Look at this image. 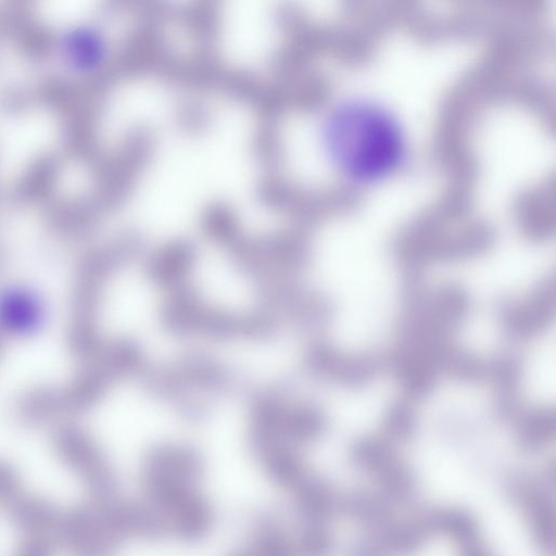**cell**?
Returning a JSON list of instances; mask_svg holds the SVG:
<instances>
[{
	"instance_id": "cell-12",
	"label": "cell",
	"mask_w": 556,
	"mask_h": 556,
	"mask_svg": "<svg viewBox=\"0 0 556 556\" xmlns=\"http://www.w3.org/2000/svg\"><path fill=\"white\" fill-rule=\"evenodd\" d=\"M432 534H446L463 544L477 541L478 525L471 514L460 508H442L425 516Z\"/></svg>"
},
{
	"instance_id": "cell-6",
	"label": "cell",
	"mask_w": 556,
	"mask_h": 556,
	"mask_svg": "<svg viewBox=\"0 0 556 556\" xmlns=\"http://www.w3.org/2000/svg\"><path fill=\"white\" fill-rule=\"evenodd\" d=\"M52 445L98 502L113 500L116 477L100 447L85 431L70 425L62 426L54 432Z\"/></svg>"
},
{
	"instance_id": "cell-4",
	"label": "cell",
	"mask_w": 556,
	"mask_h": 556,
	"mask_svg": "<svg viewBox=\"0 0 556 556\" xmlns=\"http://www.w3.org/2000/svg\"><path fill=\"white\" fill-rule=\"evenodd\" d=\"M203 460L192 447L159 444L144 456L141 479L144 502L165 520L168 532L170 516L197 496Z\"/></svg>"
},
{
	"instance_id": "cell-19",
	"label": "cell",
	"mask_w": 556,
	"mask_h": 556,
	"mask_svg": "<svg viewBox=\"0 0 556 556\" xmlns=\"http://www.w3.org/2000/svg\"><path fill=\"white\" fill-rule=\"evenodd\" d=\"M3 340H4V336L0 332V353H1L2 348H3Z\"/></svg>"
},
{
	"instance_id": "cell-10",
	"label": "cell",
	"mask_w": 556,
	"mask_h": 556,
	"mask_svg": "<svg viewBox=\"0 0 556 556\" xmlns=\"http://www.w3.org/2000/svg\"><path fill=\"white\" fill-rule=\"evenodd\" d=\"M292 489L302 526H326L338 505L330 486L324 480L305 473Z\"/></svg>"
},
{
	"instance_id": "cell-16",
	"label": "cell",
	"mask_w": 556,
	"mask_h": 556,
	"mask_svg": "<svg viewBox=\"0 0 556 556\" xmlns=\"http://www.w3.org/2000/svg\"><path fill=\"white\" fill-rule=\"evenodd\" d=\"M21 494L16 471L9 464L0 460V502L11 504Z\"/></svg>"
},
{
	"instance_id": "cell-18",
	"label": "cell",
	"mask_w": 556,
	"mask_h": 556,
	"mask_svg": "<svg viewBox=\"0 0 556 556\" xmlns=\"http://www.w3.org/2000/svg\"><path fill=\"white\" fill-rule=\"evenodd\" d=\"M230 556H249L247 552H238L235 554H231Z\"/></svg>"
},
{
	"instance_id": "cell-9",
	"label": "cell",
	"mask_w": 556,
	"mask_h": 556,
	"mask_svg": "<svg viewBox=\"0 0 556 556\" xmlns=\"http://www.w3.org/2000/svg\"><path fill=\"white\" fill-rule=\"evenodd\" d=\"M43 305L40 298L24 287H10L0 292V332L26 337L40 328Z\"/></svg>"
},
{
	"instance_id": "cell-17",
	"label": "cell",
	"mask_w": 556,
	"mask_h": 556,
	"mask_svg": "<svg viewBox=\"0 0 556 556\" xmlns=\"http://www.w3.org/2000/svg\"><path fill=\"white\" fill-rule=\"evenodd\" d=\"M459 556H492L483 546L475 542L463 544Z\"/></svg>"
},
{
	"instance_id": "cell-5",
	"label": "cell",
	"mask_w": 556,
	"mask_h": 556,
	"mask_svg": "<svg viewBox=\"0 0 556 556\" xmlns=\"http://www.w3.org/2000/svg\"><path fill=\"white\" fill-rule=\"evenodd\" d=\"M54 534L72 556H114L131 535L127 504L112 500L62 513Z\"/></svg>"
},
{
	"instance_id": "cell-8",
	"label": "cell",
	"mask_w": 556,
	"mask_h": 556,
	"mask_svg": "<svg viewBox=\"0 0 556 556\" xmlns=\"http://www.w3.org/2000/svg\"><path fill=\"white\" fill-rule=\"evenodd\" d=\"M506 493L523 510L538 546L553 553L554 513L546 492L528 479L513 477L506 483Z\"/></svg>"
},
{
	"instance_id": "cell-7",
	"label": "cell",
	"mask_w": 556,
	"mask_h": 556,
	"mask_svg": "<svg viewBox=\"0 0 556 556\" xmlns=\"http://www.w3.org/2000/svg\"><path fill=\"white\" fill-rule=\"evenodd\" d=\"M352 453L357 465L376 476L387 495L395 500L412 496L416 485L414 473L387 443L364 439L354 445Z\"/></svg>"
},
{
	"instance_id": "cell-20",
	"label": "cell",
	"mask_w": 556,
	"mask_h": 556,
	"mask_svg": "<svg viewBox=\"0 0 556 556\" xmlns=\"http://www.w3.org/2000/svg\"><path fill=\"white\" fill-rule=\"evenodd\" d=\"M2 263H3V262H2V260H1V257H0V266L2 265ZM0 270H1V269H0Z\"/></svg>"
},
{
	"instance_id": "cell-14",
	"label": "cell",
	"mask_w": 556,
	"mask_h": 556,
	"mask_svg": "<svg viewBox=\"0 0 556 556\" xmlns=\"http://www.w3.org/2000/svg\"><path fill=\"white\" fill-rule=\"evenodd\" d=\"M341 509L349 516L371 526H389L391 516L388 504L367 493L348 495L341 503Z\"/></svg>"
},
{
	"instance_id": "cell-13",
	"label": "cell",
	"mask_w": 556,
	"mask_h": 556,
	"mask_svg": "<svg viewBox=\"0 0 556 556\" xmlns=\"http://www.w3.org/2000/svg\"><path fill=\"white\" fill-rule=\"evenodd\" d=\"M247 553L249 556H296L295 547L285 531L267 516L257 521Z\"/></svg>"
},
{
	"instance_id": "cell-11",
	"label": "cell",
	"mask_w": 556,
	"mask_h": 556,
	"mask_svg": "<svg viewBox=\"0 0 556 556\" xmlns=\"http://www.w3.org/2000/svg\"><path fill=\"white\" fill-rule=\"evenodd\" d=\"M12 521L34 536L42 533H55L62 513L51 503L24 494L18 495L11 504Z\"/></svg>"
},
{
	"instance_id": "cell-1",
	"label": "cell",
	"mask_w": 556,
	"mask_h": 556,
	"mask_svg": "<svg viewBox=\"0 0 556 556\" xmlns=\"http://www.w3.org/2000/svg\"><path fill=\"white\" fill-rule=\"evenodd\" d=\"M321 146L330 163L355 182H375L402 164L406 141L397 119L372 101L346 100L329 111Z\"/></svg>"
},
{
	"instance_id": "cell-15",
	"label": "cell",
	"mask_w": 556,
	"mask_h": 556,
	"mask_svg": "<svg viewBox=\"0 0 556 556\" xmlns=\"http://www.w3.org/2000/svg\"><path fill=\"white\" fill-rule=\"evenodd\" d=\"M294 547L296 556H330L333 541L326 526H302Z\"/></svg>"
},
{
	"instance_id": "cell-2",
	"label": "cell",
	"mask_w": 556,
	"mask_h": 556,
	"mask_svg": "<svg viewBox=\"0 0 556 556\" xmlns=\"http://www.w3.org/2000/svg\"><path fill=\"white\" fill-rule=\"evenodd\" d=\"M138 345L118 339L101 346L88 366L63 386H41L27 390L15 405V415L25 425H39L76 416L92 408L121 378L142 366Z\"/></svg>"
},
{
	"instance_id": "cell-3",
	"label": "cell",
	"mask_w": 556,
	"mask_h": 556,
	"mask_svg": "<svg viewBox=\"0 0 556 556\" xmlns=\"http://www.w3.org/2000/svg\"><path fill=\"white\" fill-rule=\"evenodd\" d=\"M125 248L87 256L76 270L71 292L67 344L79 359H90L101 349L99 315L106 283L129 258Z\"/></svg>"
}]
</instances>
